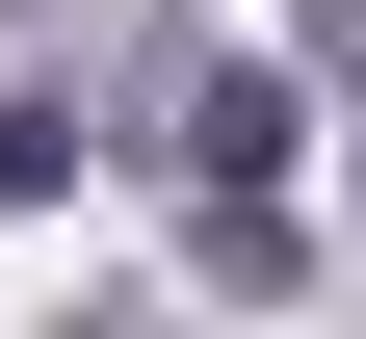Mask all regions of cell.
Masks as SVG:
<instances>
[{
    "label": "cell",
    "instance_id": "obj_3",
    "mask_svg": "<svg viewBox=\"0 0 366 339\" xmlns=\"http://www.w3.org/2000/svg\"><path fill=\"white\" fill-rule=\"evenodd\" d=\"M79 183V105H0V209H53Z\"/></svg>",
    "mask_w": 366,
    "mask_h": 339
},
{
    "label": "cell",
    "instance_id": "obj_1",
    "mask_svg": "<svg viewBox=\"0 0 366 339\" xmlns=\"http://www.w3.org/2000/svg\"><path fill=\"white\" fill-rule=\"evenodd\" d=\"M157 183L209 235H288V79L262 53H157Z\"/></svg>",
    "mask_w": 366,
    "mask_h": 339
},
{
    "label": "cell",
    "instance_id": "obj_4",
    "mask_svg": "<svg viewBox=\"0 0 366 339\" xmlns=\"http://www.w3.org/2000/svg\"><path fill=\"white\" fill-rule=\"evenodd\" d=\"M53 339H183V313H53Z\"/></svg>",
    "mask_w": 366,
    "mask_h": 339
},
{
    "label": "cell",
    "instance_id": "obj_2",
    "mask_svg": "<svg viewBox=\"0 0 366 339\" xmlns=\"http://www.w3.org/2000/svg\"><path fill=\"white\" fill-rule=\"evenodd\" d=\"M288 53H314V105H340V157H366V0H288Z\"/></svg>",
    "mask_w": 366,
    "mask_h": 339
}]
</instances>
